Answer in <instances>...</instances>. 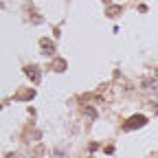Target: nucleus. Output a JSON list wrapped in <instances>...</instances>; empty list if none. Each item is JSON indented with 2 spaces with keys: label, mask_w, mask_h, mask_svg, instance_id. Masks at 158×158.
Masks as SVG:
<instances>
[{
  "label": "nucleus",
  "mask_w": 158,
  "mask_h": 158,
  "mask_svg": "<svg viewBox=\"0 0 158 158\" xmlns=\"http://www.w3.org/2000/svg\"><path fill=\"white\" fill-rule=\"evenodd\" d=\"M0 7H2V5H0Z\"/></svg>",
  "instance_id": "nucleus-6"
},
{
  "label": "nucleus",
  "mask_w": 158,
  "mask_h": 158,
  "mask_svg": "<svg viewBox=\"0 0 158 158\" xmlns=\"http://www.w3.org/2000/svg\"><path fill=\"white\" fill-rule=\"evenodd\" d=\"M143 88H145V90H158V79H145V81H143Z\"/></svg>",
  "instance_id": "nucleus-4"
},
{
  "label": "nucleus",
  "mask_w": 158,
  "mask_h": 158,
  "mask_svg": "<svg viewBox=\"0 0 158 158\" xmlns=\"http://www.w3.org/2000/svg\"><path fill=\"white\" fill-rule=\"evenodd\" d=\"M145 123H147V116H143V114H136V116L127 118V123H125V130H132V127H143Z\"/></svg>",
  "instance_id": "nucleus-1"
},
{
  "label": "nucleus",
  "mask_w": 158,
  "mask_h": 158,
  "mask_svg": "<svg viewBox=\"0 0 158 158\" xmlns=\"http://www.w3.org/2000/svg\"><path fill=\"white\" fill-rule=\"evenodd\" d=\"M24 73H27V77L31 79L33 84H37V81H40V77H42V73H40V68H37V66H27V68H24Z\"/></svg>",
  "instance_id": "nucleus-2"
},
{
  "label": "nucleus",
  "mask_w": 158,
  "mask_h": 158,
  "mask_svg": "<svg viewBox=\"0 0 158 158\" xmlns=\"http://www.w3.org/2000/svg\"><path fill=\"white\" fill-rule=\"evenodd\" d=\"M86 116H90V118H94V116H97V112H94V108H86Z\"/></svg>",
  "instance_id": "nucleus-5"
},
{
  "label": "nucleus",
  "mask_w": 158,
  "mask_h": 158,
  "mask_svg": "<svg viewBox=\"0 0 158 158\" xmlns=\"http://www.w3.org/2000/svg\"><path fill=\"white\" fill-rule=\"evenodd\" d=\"M40 46H42L44 55H53V53H55V46H53L51 40H42V42H40Z\"/></svg>",
  "instance_id": "nucleus-3"
}]
</instances>
